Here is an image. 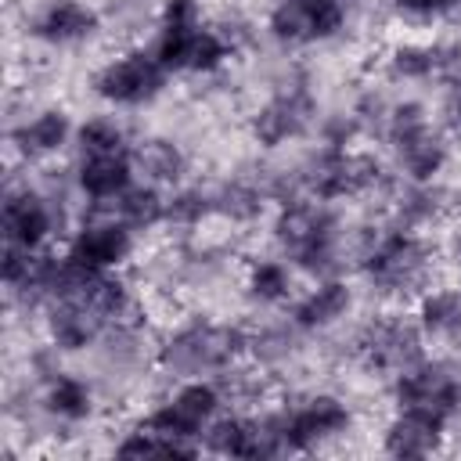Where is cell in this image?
Wrapping results in <instances>:
<instances>
[{"label": "cell", "instance_id": "cell-3", "mask_svg": "<svg viewBox=\"0 0 461 461\" xmlns=\"http://www.w3.org/2000/svg\"><path fill=\"white\" fill-rule=\"evenodd\" d=\"M339 25H342V0H281L270 14L274 36L292 43L331 36Z\"/></svg>", "mask_w": 461, "mask_h": 461}, {"label": "cell", "instance_id": "cell-17", "mask_svg": "<svg viewBox=\"0 0 461 461\" xmlns=\"http://www.w3.org/2000/svg\"><path fill=\"white\" fill-rule=\"evenodd\" d=\"M65 137H68V119L61 112H43L18 130V144L25 155H50L65 144Z\"/></svg>", "mask_w": 461, "mask_h": 461}, {"label": "cell", "instance_id": "cell-23", "mask_svg": "<svg viewBox=\"0 0 461 461\" xmlns=\"http://www.w3.org/2000/svg\"><path fill=\"white\" fill-rule=\"evenodd\" d=\"M249 288H252L259 299L274 303V299H281V295L288 292V270H285L281 263H274V259H263V263L252 267Z\"/></svg>", "mask_w": 461, "mask_h": 461}, {"label": "cell", "instance_id": "cell-12", "mask_svg": "<svg viewBox=\"0 0 461 461\" xmlns=\"http://www.w3.org/2000/svg\"><path fill=\"white\" fill-rule=\"evenodd\" d=\"M108 212L130 230H144L166 216V202L158 198L151 184H130L119 198H108Z\"/></svg>", "mask_w": 461, "mask_h": 461}, {"label": "cell", "instance_id": "cell-8", "mask_svg": "<svg viewBox=\"0 0 461 461\" xmlns=\"http://www.w3.org/2000/svg\"><path fill=\"white\" fill-rule=\"evenodd\" d=\"M346 421H349V414L335 396H313L303 407L288 411V439H292V447H310V443L346 429Z\"/></svg>", "mask_w": 461, "mask_h": 461}, {"label": "cell", "instance_id": "cell-1", "mask_svg": "<svg viewBox=\"0 0 461 461\" xmlns=\"http://www.w3.org/2000/svg\"><path fill=\"white\" fill-rule=\"evenodd\" d=\"M166 83V68L155 54H126L119 61H108L94 76V90L115 104H140L155 97Z\"/></svg>", "mask_w": 461, "mask_h": 461}, {"label": "cell", "instance_id": "cell-13", "mask_svg": "<svg viewBox=\"0 0 461 461\" xmlns=\"http://www.w3.org/2000/svg\"><path fill=\"white\" fill-rule=\"evenodd\" d=\"M303 122H306V101L299 94H292V97H277L274 104H267L256 115L252 130H256V137L263 144H281V140L295 137L303 130Z\"/></svg>", "mask_w": 461, "mask_h": 461}, {"label": "cell", "instance_id": "cell-24", "mask_svg": "<svg viewBox=\"0 0 461 461\" xmlns=\"http://www.w3.org/2000/svg\"><path fill=\"white\" fill-rule=\"evenodd\" d=\"M216 209H223V212L234 216V220H249V216L259 212V194H256L252 187H245V184H230V187L220 191Z\"/></svg>", "mask_w": 461, "mask_h": 461}, {"label": "cell", "instance_id": "cell-26", "mask_svg": "<svg viewBox=\"0 0 461 461\" xmlns=\"http://www.w3.org/2000/svg\"><path fill=\"white\" fill-rule=\"evenodd\" d=\"M198 4L194 0H169L162 14V29H198Z\"/></svg>", "mask_w": 461, "mask_h": 461}, {"label": "cell", "instance_id": "cell-7", "mask_svg": "<svg viewBox=\"0 0 461 461\" xmlns=\"http://www.w3.org/2000/svg\"><path fill=\"white\" fill-rule=\"evenodd\" d=\"M54 220L50 209L40 194L32 191H11L4 202V238L7 245H25V249H40V241L50 234Z\"/></svg>", "mask_w": 461, "mask_h": 461}, {"label": "cell", "instance_id": "cell-5", "mask_svg": "<svg viewBox=\"0 0 461 461\" xmlns=\"http://www.w3.org/2000/svg\"><path fill=\"white\" fill-rule=\"evenodd\" d=\"M72 256L97 267V270H108V267H115L130 256V227L119 223L112 212L104 220H90L72 238Z\"/></svg>", "mask_w": 461, "mask_h": 461}, {"label": "cell", "instance_id": "cell-15", "mask_svg": "<svg viewBox=\"0 0 461 461\" xmlns=\"http://www.w3.org/2000/svg\"><path fill=\"white\" fill-rule=\"evenodd\" d=\"M393 144H396V151H400L403 169H407L418 184L429 180V176L443 166V148H439V140L429 133V126L418 130V133H411V137H400V140H393Z\"/></svg>", "mask_w": 461, "mask_h": 461}, {"label": "cell", "instance_id": "cell-14", "mask_svg": "<svg viewBox=\"0 0 461 461\" xmlns=\"http://www.w3.org/2000/svg\"><path fill=\"white\" fill-rule=\"evenodd\" d=\"M346 306H349V288L342 281H324L295 306V321L303 328H321V324H331L335 317H342Z\"/></svg>", "mask_w": 461, "mask_h": 461}, {"label": "cell", "instance_id": "cell-25", "mask_svg": "<svg viewBox=\"0 0 461 461\" xmlns=\"http://www.w3.org/2000/svg\"><path fill=\"white\" fill-rule=\"evenodd\" d=\"M205 209H209V202H205V194H198V191H180V194H173V198L166 202V216L176 220V223H194Z\"/></svg>", "mask_w": 461, "mask_h": 461}, {"label": "cell", "instance_id": "cell-6", "mask_svg": "<svg viewBox=\"0 0 461 461\" xmlns=\"http://www.w3.org/2000/svg\"><path fill=\"white\" fill-rule=\"evenodd\" d=\"M443 414L425 411V407H403V414L389 425L385 432V450L393 457H425L436 450L439 432H443Z\"/></svg>", "mask_w": 461, "mask_h": 461}, {"label": "cell", "instance_id": "cell-4", "mask_svg": "<svg viewBox=\"0 0 461 461\" xmlns=\"http://www.w3.org/2000/svg\"><path fill=\"white\" fill-rule=\"evenodd\" d=\"M367 270L382 288H407L421 277L425 270V252L414 238L407 234H389L371 245L367 252Z\"/></svg>", "mask_w": 461, "mask_h": 461}, {"label": "cell", "instance_id": "cell-21", "mask_svg": "<svg viewBox=\"0 0 461 461\" xmlns=\"http://www.w3.org/2000/svg\"><path fill=\"white\" fill-rule=\"evenodd\" d=\"M205 447L216 450V454H241V457H245V447H249V421L220 418V421L205 425Z\"/></svg>", "mask_w": 461, "mask_h": 461}, {"label": "cell", "instance_id": "cell-28", "mask_svg": "<svg viewBox=\"0 0 461 461\" xmlns=\"http://www.w3.org/2000/svg\"><path fill=\"white\" fill-rule=\"evenodd\" d=\"M454 115L461 119V79H457V86H454Z\"/></svg>", "mask_w": 461, "mask_h": 461}, {"label": "cell", "instance_id": "cell-16", "mask_svg": "<svg viewBox=\"0 0 461 461\" xmlns=\"http://www.w3.org/2000/svg\"><path fill=\"white\" fill-rule=\"evenodd\" d=\"M130 162H133V173L148 176L151 184L176 180L180 169H184V158H180L176 144H169V140H144V144L130 155Z\"/></svg>", "mask_w": 461, "mask_h": 461}, {"label": "cell", "instance_id": "cell-18", "mask_svg": "<svg viewBox=\"0 0 461 461\" xmlns=\"http://www.w3.org/2000/svg\"><path fill=\"white\" fill-rule=\"evenodd\" d=\"M47 407L65 421H79V418L90 414V393H86V385L79 378L58 375L50 382V389H47Z\"/></svg>", "mask_w": 461, "mask_h": 461}, {"label": "cell", "instance_id": "cell-19", "mask_svg": "<svg viewBox=\"0 0 461 461\" xmlns=\"http://www.w3.org/2000/svg\"><path fill=\"white\" fill-rule=\"evenodd\" d=\"M79 144H83V155H112V151H122V126L112 115H94L79 130Z\"/></svg>", "mask_w": 461, "mask_h": 461}, {"label": "cell", "instance_id": "cell-9", "mask_svg": "<svg viewBox=\"0 0 461 461\" xmlns=\"http://www.w3.org/2000/svg\"><path fill=\"white\" fill-rule=\"evenodd\" d=\"M130 184H133V162L126 158V151L83 155V162H79V187H83L86 198L108 202V198H119Z\"/></svg>", "mask_w": 461, "mask_h": 461}, {"label": "cell", "instance_id": "cell-27", "mask_svg": "<svg viewBox=\"0 0 461 461\" xmlns=\"http://www.w3.org/2000/svg\"><path fill=\"white\" fill-rule=\"evenodd\" d=\"M396 4L411 14H443V11L457 7V0H396Z\"/></svg>", "mask_w": 461, "mask_h": 461}, {"label": "cell", "instance_id": "cell-20", "mask_svg": "<svg viewBox=\"0 0 461 461\" xmlns=\"http://www.w3.org/2000/svg\"><path fill=\"white\" fill-rule=\"evenodd\" d=\"M421 324L432 331H457L461 328V295L457 292H432L421 299Z\"/></svg>", "mask_w": 461, "mask_h": 461}, {"label": "cell", "instance_id": "cell-11", "mask_svg": "<svg viewBox=\"0 0 461 461\" xmlns=\"http://www.w3.org/2000/svg\"><path fill=\"white\" fill-rule=\"evenodd\" d=\"M94 29V11L79 0H50L47 11L36 22V32L50 43H72L83 40Z\"/></svg>", "mask_w": 461, "mask_h": 461}, {"label": "cell", "instance_id": "cell-2", "mask_svg": "<svg viewBox=\"0 0 461 461\" xmlns=\"http://www.w3.org/2000/svg\"><path fill=\"white\" fill-rule=\"evenodd\" d=\"M220 407V396L212 385H202V382H191L184 385L169 403H162L155 414H151V429L173 443H187L191 436H202V429L212 421ZM191 447V443H187Z\"/></svg>", "mask_w": 461, "mask_h": 461}, {"label": "cell", "instance_id": "cell-10", "mask_svg": "<svg viewBox=\"0 0 461 461\" xmlns=\"http://www.w3.org/2000/svg\"><path fill=\"white\" fill-rule=\"evenodd\" d=\"M367 353L378 367H396V371H407L418 364L421 349H418V331L403 321H382L371 339H367Z\"/></svg>", "mask_w": 461, "mask_h": 461}, {"label": "cell", "instance_id": "cell-22", "mask_svg": "<svg viewBox=\"0 0 461 461\" xmlns=\"http://www.w3.org/2000/svg\"><path fill=\"white\" fill-rule=\"evenodd\" d=\"M389 65H393V72L403 76V79H421V76H429V72L439 65V54L429 50V47H411V43H407V47H396V50H393Z\"/></svg>", "mask_w": 461, "mask_h": 461}]
</instances>
